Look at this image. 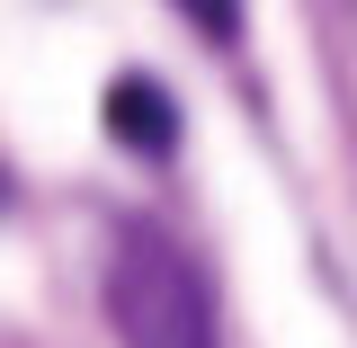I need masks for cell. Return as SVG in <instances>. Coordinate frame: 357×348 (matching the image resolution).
<instances>
[{"instance_id":"cell-1","label":"cell","mask_w":357,"mask_h":348,"mask_svg":"<svg viewBox=\"0 0 357 348\" xmlns=\"http://www.w3.org/2000/svg\"><path fill=\"white\" fill-rule=\"evenodd\" d=\"M116 348H215V286L161 223H126L107 250Z\"/></svg>"},{"instance_id":"cell-2","label":"cell","mask_w":357,"mask_h":348,"mask_svg":"<svg viewBox=\"0 0 357 348\" xmlns=\"http://www.w3.org/2000/svg\"><path fill=\"white\" fill-rule=\"evenodd\" d=\"M107 134L126 143V152H143V161H161L178 143V107L161 81H143V72H126V81H107Z\"/></svg>"},{"instance_id":"cell-3","label":"cell","mask_w":357,"mask_h":348,"mask_svg":"<svg viewBox=\"0 0 357 348\" xmlns=\"http://www.w3.org/2000/svg\"><path fill=\"white\" fill-rule=\"evenodd\" d=\"M178 9H188V27H197V36H215V45L241 36V0H178Z\"/></svg>"}]
</instances>
